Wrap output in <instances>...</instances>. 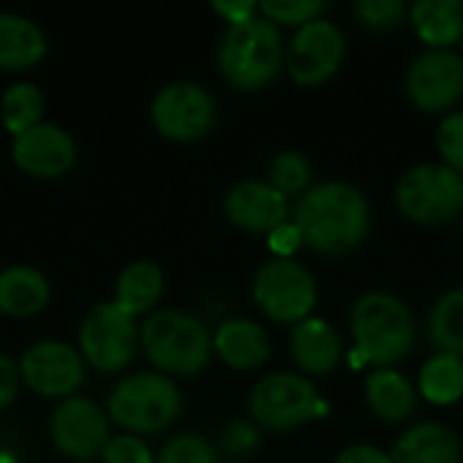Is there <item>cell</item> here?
I'll return each mask as SVG.
<instances>
[{"label": "cell", "mask_w": 463, "mask_h": 463, "mask_svg": "<svg viewBox=\"0 0 463 463\" xmlns=\"http://www.w3.org/2000/svg\"><path fill=\"white\" fill-rule=\"evenodd\" d=\"M225 217L247 233H271L288 222V198L269 182H241L225 195Z\"/></svg>", "instance_id": "cell-16"}, {"label": "cell", "mask_w": 463, "mask_h": 463, "mask_svg": "<svg viewBox=\"0 0 463 463\" xmlns=\"http://www.w3.org/2000/svg\"><path fill=\"white\" fill-rule=\"evenodd\" d=\"M399 212L418 225H445L463 212V174L445 163L410 168L396 184Z\"/></svg>", "instance_id": "cell-5"}, {"label": "cell", "mask_w": 463, "mask_h": 463, "mask_svg": "<svg viewBox=\"0 0 463 463\" xmlns=\"http://www.w3.org/2000/svg\"><path fill=\"white\" fill-rule=\"evenodd\" d=\"M141 347L155 369L182 377H193L206 369L214 350L206 326L176 309L155 312L141 326Z\"/></svg>", "instance_id": "cell-4"}, {"label": "cell", "mask_w": 463, "mask_h": 463, "mask_svg": "<svg viewBox=\"0 0 463 463\" xmlns=\"http://www.w3.org/2000/svg\"><path fill=\"white\" fill-rule=\"evenodd\" d=\"M52 439L57 450L73 461H92L109 445V420L87 399H65L52 415Z\"/></svg>", "instance_id": "cell-13"}, {"label": "cell", "mask_w": 463, "mask_h": 463, "mask_svg": "<svg viewBox=\"0 0 463 463\" xmlns=\"http://www.w3.org/2000/svg\"><path fill=\"white\" fill-rule=\"evenodd\" d=\"M312 163L301 152H279L269 168V184L277 187L285 198L304 195L307 190H312Z\"/></svg>", "instance_id": "cell-28"}, {"label": "cell", "mask_w": 463, "mask_h": 463, "mask_svg": "<svg viewBox=\"0 0 463 463\" xmlns=\"http://www.w3.org/2000/svg\"><path fill=\"white\" fill-rule=\"evenodd\" d=\"M290 355L304 374L326 377L342 364V339L331 323L307 317L290 331Z\"/></svg>", "instance_id": "cell-17"}, {"label": "cell", "mask_w": 463, "mask_h": 463, "mask_svg": "<svg viewBox=\"0 0 463 463\" xmlns=\"http://www.w3.org/2000/svg\"><path fill=\"white\" fill-rule=\"evenodd\" d=\"M141 334L136 328V317L111 304H98L90 309L79 328V347L84 361L98 372H119L136 355Z\"/></svg>", "instance_id": "cell-10"}, {"label": "cell", "mask_w": 463, "mask_h": 463, "mask_svg": "<svg viewBox=\"0 0 463 463\" xmlns=\"http://www.w3.org/2000/svg\"><path fill=\"white\" fill-rule=\"evenodd\" d=\"M76 160V146L73 138L57 128V125H43L38 122L27 133L14 138V163L41 179H54L62 176Z\"/></svg>", "instance_id": "cell-15"}, {"label": "cell", "mask_w": 463, "mask_h": 463, "mask_svg": "<svg viewBox=\"0 0 463 463\" xmlns=\"http://www.w3.org/2000/svg\"><path fill=\"white\" fill-rule=\"evenodd\" d=\"M429 339L439 353L463 355V288L448 290L429 312Z\"/></svg>", "instance_id": "cell-26"}, {"label": "cell", "mask_w": 463, "mask_h": 463, "mask_svg": "<svg viewBox=\"0 0 463 463\" xmlns=\"http://www.w3.org/2000/svg\"><path fill=\"white\" fill-rule=\"evenodd\" d=\"M182 412L179 388L163 374H130L109 396V415L133 434H157Z\"/></svg>", "instance_id": "cell-6"}, {"label": "cell", "mask_w": 463, "mask_h": 463, "mask_svg": "<svg viewBox=\"0 0 463 463\" xmlns=\"http://www.w3.org/2000/svg\"><path fill=\"white\" fill-rule=\"evenodd\" d=\"M353 11L369 30H393L404 22V16H410V8L402 0H361Z\"/></svg>", "instance_id": "cell-30"}, {"label": "cell", "mask_w": 463, "mask_h": 463, "mask_svg": "<svg viewBox=\"0 0 463 463\" xmlns=\"http://www.w3.org/2000/svg\"><path fill=\"white\" fill-rule=\"evenodd\" d=\"M0 463H16L11 458V453H0Z\"/></svg>", "instance_id": "cell-39"}, {"label": "cell", "mask_w": 463, "mask_h": 463, "mask_svg": "<svg viewBox=\"0 0 463 463\" xmlns=\"http://www.w3.org/2000/svg\"><path fill=\"white\" fill-rule=\"evenodd\" d=\"M155 463H220L217 450L198 434H179L174 437L157 456Z\"/></svg>", "instance_id": "cell-31"}, {"label": "cell", "mask_w": 463, "mask_h": 463, "mask_svg": "<svg viewBox=\"0 0 463 463\" xmlns=\"http://www.w3.org/2000/svg\"><path fill=\"white\" fill-rule=\"evenodd\" d=\"M19 377H22L19 366L11 358L0 355V410L14 402V396L19 391Z\"/></svg>", "instance_id": "cell-38"}, {"label": "cell", "mask_w": 463, "mask_h": 463, "mask_svg": "<svg viewBox=\"0 0 463 463\" xmlns=\"http://www.w3.org/2000/svg\"><path fill=\"white\" fill-rule=\"evenodd\" d=\"M19 374L30 391L46 399L71 396L84 377L81 355L62 342H38L24 350Z\"/></svg>", "instance_id": "cell-14"}, {"label": "cell", "mask_w": 463, "mask_h": 463, "mask_svg": "<svg viewBox=\"0 0 463 463\" xmlns=\"http://www.w3.org/2000/svg\"><path fill=\"white\" fill-rule=\"evenodd\" d=\"M49 282L41 271L14 266L0 271V312L11 317H27L46 307Z\"/></svg>", "instance_id": "cell-23"}, {"label": "cell", "mask_w": 463, "mask_h": 463, "mask_svg": "<svg viewBox=\"0 0 463 463\" xmlns=\"http://www.w3.org/2000/svg\"><path fill=\"white\" fill-rule=\"evenodd\" d=\"M412 30L429 49H450L463 38L461 0H418L410 5Z\"/></svg>", "instance_id": "cell-20"}, {"label": "cell", "mask_w": 463, "mask_h": 463, "mask_svg": "<svg viewBox=\"0 0 463 463\" xmlns=\"http://www.w3.org/2000/svg\"><path fill=\"white\" fill-rule=\"evenodd\" d=\"M301 244H304V236H301L298 225L290 220L269 233V247H271L274 258H293Z\"/></svg>", "instance_id": "cell-35"}, {"label": "cell", "mask_w": 463, "mask_h": 463, "mask_svg": "<svg viewBox=\"0 0 463 463\" xmlns=\"http://www.w3.org/2000/svg\"><path fill=\"white\" fill-rule=\"evenodd\" d=\"M393 463H461V439L442 423H420L393 445Z\"/></svg>", "instance_id": "cell-19"}, {"label": "cell", "mask_w": 463, "mask_h": 463, "mask_svg": "<svg viewBox=\"0 0 463 463\" xmlns=\"http://www.w3.org/2000/svg\"><path fill=\"white\" fill-rule=\"evenodd\" d=\"M336 463H393V456L374 445H350L339 453Z\"/></svg>", "instance_id": "cell-37"}, {"label": "cell", "mask_w": 463, "mask_h": 463, "mask_svg": "<svg viewBox=\"0 0 463 463\" xmlns=\"http://www.w3.org/2000/svg\"><path fill=\"white\" fill-rule=\"evenodd\" d=\"M260 445V434L252 423L233 420L220 434V450L231 458H250Z\"/></svg>", "instance_id": "cell-33"}, {"label": "cell", "mask_w": 463, "mask_h": 463, "mask_svg": "<svg viewBox=\"0 0 463 463\" xmlns=\"http://www.w3.org/2000/svg\"><path fill=\"white\" fill-rule=\"evenodd\" d=\"M41 114H43V95L38 87L22 81V84H14L3 92L0 119H3L8 133H14V136L27 133L30 128H35L41 122Z\"/></svg>", "instance_id": "cell-27"}, {"label": "cell", "mask_w": 463, "mask_h": 463, "mask_svg": "<svg viewBox=\"0 0 463 463\" xmlns=\"http://www.w3.org/2000/svg\"><path fill=\"white\" fill-rule=\"evenodd\" d=\"M212 345H214V353L220 355V361L236 372L260 369L271 355V339H269L266 328L258 326L255 320H244V317L220 323Z\"/></svg>", "instance_id": "cell-18"}, {"label": "cell", "mask_w": 463, "mask_h": 463, "mask_svg": "<svg viewBox=\"0 0 463 463\" xmlns=\"http://www.w3.org/2000/svg\"><path fill=\"white\" fill-rule=\"evenodd\" d=\"M437 146L445 157V165L463 174V111H450L442 117L437 130Z\"/></svg>", "instance_id": "cell-32"}, {"label": "cell", "mask_w": 463, "mask_h": 463, "mask_svg": "<svg viewBox=\"0 0 463 463\" xmlns=\"http://www.w3.org/2000/svg\"><path fill=\"white\" fill-rule=\"evenodd\" d=\"M304 244L323 255H345L355 250L372 225L366 195L347 182H326L301 195L293 212Z\"/></svg>", "instance_id": "cell-1"}, {"label": "cell", "mask_w": 463, "mask_h": 463, "mask_svg": "<svg viewBox=\"0 0 463 463\" xmlns=\"http://www.w3.org/2000/svg\"><path fill=\"white\" fill-rule=\"evenodd\" d=\"M46 54V35L19 14H0V68L24 71Z\"/></svg>", "instance_id": "cell-22"}, {"label": "cell", "mask_w": 463, "mask_h": 463, "mask_svg": "<svg viewBox=\"0 0 463 463\" xmlns=\"http://www.w3.org/2000/svg\"><path fill=\"white\" fill-rule=\"evenodd\" d=\"M350 331L355 342L353 364L388 369L404 361L415 347V317L410 307L383 290L364 293L350 312Z\"/></svg>", "instance_id": "cell-2"}, {"label": "cell", "mask_w": 463, "mask_h": 463, "mask_svg": "<svg viewBox=\"0 0 463 463\" xmlns=\"http://www.w3.org/2000/svg\"><path fill=\"white\" fill-rule=\"evenodd\" d=\"M250 412L258 426L269 431H293L328 412L309 377L277 372L263 377L250 396Z\"/></svg>", "instance_id": "cell-7"}, {"label": "cell", "mask_w": 463, "mask_h": 463, "mask_svg": "<svg viewBox=\"0 0 463 463\" xmlns=\"http://www.w3.org/2000/svg\"><path fill=\"white\" fill-rule=\"evenodd\" d=\"M212 8L231 24H241V22H250L252 16H258L260 5L258 3H250V0H225V3H212Z\"/></svg>", "instance_id": "cell-36"}, {"label": "cell", "mask_w": 463, "mask_h": 463, "mask_svg": "<svg viewBox=\"0 0 463 463\" xmlns=\"http://www.w3.org/2000/svg\"><path fill=\"white\" fill-rule=\"evenodd\" d=\"M163 271L152 260L130 263L117 279V307L125 309L130 317L152 309L163 296Z\"/></svg>", "instance_id": "cell-24"}, {"label": "cell", "mask_w": 463, "mask_h": 463, "mask_svg": "<svg viewBox=\"0 0 463 463\" xmlns=\"http://www.w3.org/2000/svg\"><path fill=\"white\" fill-rule=\"evenodd\" d=\"M347 54V38L342 27L331 19H315L296 30L288 52L285 68L298 87H320L336 76Z\"/></svg>", "instance_id": "cell-9"}, {"label": "cell", "mask_w": 463, "mask_h": 463, "mask_svg": "<svg viewBox=\"0 0 463 463\" xmlns=\"http://www.w3.org/2000/svg\"><path fill=\"white\" fill-rule=\"evenodd\" d=\"M366 402L372 412L388 423H404L415 415L418 391L396 369H374L366 377Z\"/></svg>", "instance_id": "cell-21"}, {"label": "cell", "mask_w": 463, "mask_h": 463, "mask_svg": "<svg viewBox=\"0 0 463 463\" xmlns=\"http://www.w3.org/2000/svg\"><path fill=\"white\" fill-rule=\"evenodd\" d=\"M252 296L269 320L298 326L312 317L317 304V282L304 263L293 258H271L258 269Z\"/></svg>", "instance_id": "cell-8"}, {"label": "cell", "mask_w": 463, "mask_h": 463, "mask_svg": "<svg viewBox=\"0 0 463 463\" xmlns=\"http://www.w3.org/2000/svg\"><path fill=\"white\" fill-rule=\"evenodd\" d=\"M420 396L437 407L456 404L463 396V361L450 353H437L420 369Z\"/></svg>", "instance_id": "cell-25"}, {"label": "cell", "mask_w": 463, "mask_h": 463, "mask_svg": "<svg viewBox=\"0 0 463 463\" xmlns=\"http://www.w3.org/2000/svg\"><path fill=\"white\" fill-rule=\"evenodd\" d=\"M323 11H326V3H320V0H269V3H260V16H266L277 27L279 24L304 27V24L320 19Z\"/></svg>", "instance_id": "cell-29"}, {"label": "cell", "mask_w": 463, "mask_h": 463, "mask_svg": "<svg viewBox=\"0 0 463 463\" xmlns=\"http://www.w3.org/2000/svg\"><path fill=\"white\" fill-rule=\"evenodd\" d=\"M461 46H463V38H461Z\"/></svg>", "instance_id": "cell-40"}, {"label": "cell", "mask_w": 463, "mask_h": 463, "mask_svg": "<svg viewBox=\"0 0 463 463\" xmlns=\"http://www.w3.org/2000/svg\"><path fill=\"white\" fill-rule=\"evenodd\" d=\"M407 92L420 111L453 109L463 98V57L450 49H426L407 71Z\"/></svg>", "instance_id": "cell-12"}, {"label": "cell", "mask_w": 463, "mask_h": 463, "mask_svg": "<svg viewBox=\"0 0 463 463\" xmlns=\"http://www.w3.org/2000/svg\"><path fill=\"white\" fill-rule=\"evenodd\" d=\"M220 73L236 90H263L285 65V43L279 27L266 16L231 24L217 52Z\"/></svg>", "instance_id": "cell-3"}, {"label": "cell", "mask_w": 463, "mask_h": 463, "mask_svg": "<svg viewBox=\"0 0 463 463\" xmlns=\"http://www.w3.org/2000/svg\"><path fill=\"white\" fill-rule=\"evenodd\" d=\"M103 463H155L152 450L138 439V437H111L106 450H103Z\"/></svg>", "instance_id": "cell-34"}, {"label": "cell", "mask_w": 463, "mask_h": 463, "mask_svg": "<svg viewBox=\"0 0 463 463\" xmlns=\"http://www.w3.org/2000/svg\"><path fill=\"white\" fill-rule=\"evenodd\" d=\"M217 117L214 98L193 81H176L163 87L152 100V122L160 136L171 141L203 138Z\"/></svg>", "instance_id": "cell-11"}]
</instances>
